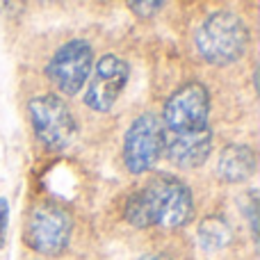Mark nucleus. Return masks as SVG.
Segmentation results:
<instances>
[{
    "label": "nucleus",
    "mask_w": 260,
    "mask_h": 260,
    "mask_svg": "<svg viewBox=\"0 0 260 260\" xmlns=\"http://www.w3.org/2000/svg\"><path fill=\"white\" fill-rule=\"evenodd\" d=\"M233 240V231L231 224L219 215H210L199 224V244L206 251H219L226 249Z\"/></svg>",
    "instance_id": "9b49d317"
},
{
    "label": "nucleus",
    "mask_w": 260,
    "mask_h": 260,
    "mask_svg": "<svg viewBox=\"0 0 260 260\" xmlns=\"http://www.w3.org/2000/svg\"><path fill=\"white\" fill-rule=\"evenodd\" d=\"M128 7L133 9L137 16H153V14L157 12V9H162L165 7V3H128Z\"/></svg>",
    "instance_id": "ddd939ff"
},
{
    "label": "nucleus",
    "mask_w": 260,
    "mask_h": 260,
    "mask_svg": "<svg viewBox=\"0 0 260 260\" xmlns=\"http://www.w3.org/2000/svg\"><path fill=\"white\" fill-rule=\"evenodd\" d=\"M94 69V53H91L89 41L85 39H73L67 41L53 59L48 62V73L50 82L57 87L62 94L73 96L87 85Z\"/></svg>",
    "instance_id": "423d86ee"
},
{
    "label": "nucleus",
    "mask_w": 260,
    "mask_h": 260,
    "mask_svg": "<svg viewBox=\"0 0 260 260\" xmlns=\"http://www.w3.org/2000/svg\"><path fill=\"white\" fill-rule=\"evenodd\" d=\"M242 203V210H244V215H247V219H249V224H251V233H253V238L258 235V197H256V192H249L247 194V201H240Z\"/></svg>",
    "instance_id": "f8f14e48"
},
{
    "label": "nucleus",
    "mask_w": 260,
    "mask_h": 260,
    "mask_svg": "<svg viewBox=\"0 0 260 260\" xmlns=\"http://www.w3.org/2000/svg\"><path fill=\"white\" fill-rule=\"evenodd\" d=\"M126 219L137 229L162 226V229H180L194 215L192 189L176 176L160 174L146 183L142 189L130 194L126 201Z\"/></svg>",
    "instance_id": "f257e3e1"
},
{
    "label": "nucleus",
    "mask_w": 260,
    "mask_h": 260,
    "mask_svg": "<svg viewBox=\"0 0 260 260\" xmlns=\"http://www.w3.org/2000/svg\"><path fill=\"white\" fill-rule=\"evenodd\" d=\"M210 94L201 82H187L167 99L162 110V126L169 133H187L208 126Z\"/></svg>",
    "instance_id": "0eeeda50"
},
{
    "label": "nucleus",
    "mask_w": 260,
    "mask_h": 260,
    "mask_svg": "<svg viewBox=\"0 0 260 260\" xmlns=\"http://www.w3.org/2000/svg\"><path fill=\"white\" fill-rule=\"evenodd\" d=\"M139 260H171V258L165 256V253H146V256H142Z\"/></svg>",
    "instance_id": "2eb2a0df"
},
{
    "label": "nucleus",
    "mask_w": 260,
    "mask_h": 260,
    "mask_svg": "<svg viewBox=\"0 0 260 260\" xmlns=\"http://www.w3.org/2000/svg\"><path fill=\"white\" fill-rule=\"evenodd\" d=\"M165 126L155 114L137 117L123 137V162L130 174H146L165 153Z\"/></svg>",
    "instance_id": "20e7f679"
},
{
    "label": "nucleus",
    "mask_w": 260,
    "mask_h": 260,
    "mask_svg": "<svg viewBox=\"0 0 260 260\" xmlns=\"http://www.w3.org/2000/svg\"><path fill=\"white\" fill-rule=\"evenodd\" d=\"M130 78V67L117 55H105L99 59L91 80L87 85L85 103L96 112H110L119 101L121 91L126 89Z\"/></svg>",
    "instance_id": "6e6552de"
},
{
    "label": "nucleus",
    "mask_w": 260,
    "mask_h": 260,
    "mask_svg": "<svg viewBox=\"0 0 260 260\" xmlns=\"http://www.w3.org/2000/svg\"><path fill=\"white\" fill-rule=\"evenodd\" d=\"M217 171L226 183H242L256 171V153L247 144H231L221 151Z\"/></svg>",
    "instance_id": "9d476101"
},
{
    "label": "nucleus",
    "mask_w": 260,
    "mask_h": 260,
    "mask_svg": "<svg viewBox=\"0 0 260 260\" xmlns=\"http://www.w3.org/2000/svg\"><path fill=\"white\" fill-rule=\"evenodd\" d=\"M25 240L44 256H57L71 240V217L57 203H39L27 219Z\"/></svg>",
    "instance_id": "39448f33"
},
{
    "label": "nucleus",
    "mask_w": 260,
    "mask_h": 260,
    "mask_svg": "<svg viewBox=\"0 0 260 260\" xmlns=\"http://www.w3.org/2000/svg\"><path fill=\"white\" fill-rule=\"evenodd\" d=\"M197 48L201 57L215 67L238 62L249 48V27L244 18L231 9L212 12L197 32Z\"/></svg>",
    "instance_id": "f03ea898"
},
{
    "label": "nucleus",
    "mask_w": 260,
    "mask_h": 260,
    "mask_svg": "<svg viewBox=\"0 0 260 260\" xmlns=\"http://www.w3.org/2000/svg\"><path fill=\"white\" fill-rule=\"evenodd\" d=\"M35 135L48 151H64L73 144L78 135L76 117L59 96L44 94L37 96L27 105Z\"/></svg>",
    "instance_id": "7ed1b4c3"
},
{
    "label": "nucleus",
    "mask_w": 260,
    "mask_h": 260,
    "mask_svg": "<svg viewBox=\"0 0 260 260\" xmlns=\"http://www.w3.org/2000/svg\"><path fill=\"white\" fill-rule=\"evenodd\" d=\"M212 153V130L199 128L187 133H165V155L180 169L201 167Z\"/></svg>",
    "instance_id": "1a4fd4ad"
},
{
    "label": "nucleus",
    "mask_w": 260,
    "mask_h": 260,
    "mask_svg": "<svg viewBox=\"0 0 260 260\" xmlns=\"http://www.w3.org/2000/svg\"><path fill=\"white\" fill-rule=\"evenodd\" d=\"M7 224H9V203L0 199V247L5 244V235H7Z\"/></svg>",
    "instance_id": "4468645a"
}]
</instances>
